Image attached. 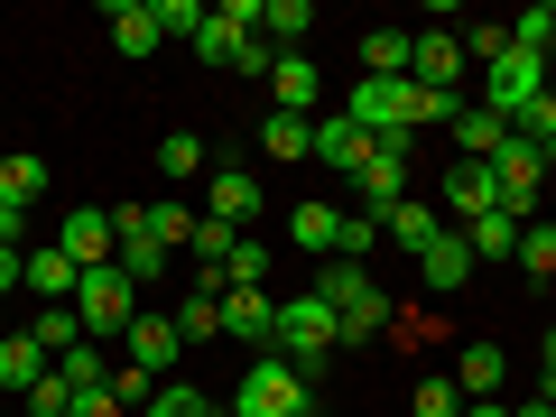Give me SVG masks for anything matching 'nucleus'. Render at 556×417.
I'll use <instances>...</instances> for the list:
<instances>
[{
  "label": "nucleus",
  "instance_id": "nucleus-1",
  "mask_svg": "<svg viewBox=\"0 0 556 417\" xmlns=\"http://www.w3.org/2000/svg\"><path fill=\"white\" fill-rule=\"evenodd\" d=\"M278 353L298 362V380L316 390L325 371H334V353H343V334H334V306L306 288V298H278Z\"/></svg>",
  "mask_w": 556,
  "mask_h": 417
},
{
  "label": "nucleus",
  "instance_id": "nucleus-2",
  "mask_svg": "<svg viewBox=\"0 0 556 417\" xmlns=\"http://www.w3.org/2000/svg\"><path fill=\"white\" fill-rule=\"evenodd\" d=\"M316 298L334 306V334H343V353L353 343H371V334H390V298L371 288V269H353V260H325V278H316Z\"/></svg>",
  "mask_w": 556,
  "mask_h": 417
},
{
  "label": "nucleus",
  "instance_id": "nucleus-3",
  "mask_svg": "<svg viewBox=\"0 0 556 417\" xmlns=\"http://www.w3.org/2000/svg\"><path fill=\"white\" fill-rule=\"evenodd\" d=\"M232 417H306L316 399H306V380H298V362L288 353H251V371H241V390L223 399Z\"/></svg>",
  "mask_w": 556,
  "mask_h": 417
},
{
  "label": "nucleus",
  "instance_id": "nucleus-4",
  "mask_svg": "<svg viewBox=\"0 0 556 417\" xmlns=\"http://www.w3.org/2000/svg\"><path fill=\"white\" fill-rule=\"evenodd\" d=\"M75 316H84V343H121L130 334V316H139V288H130V269H84V288H75Z\"/></svg>",
  "mask_w": 556,
  "mask_h": 417
},
{
  "label": "nucleus",
  "instance_id": "nucleus-5",
  "mask_svg": "<svg viewBox=\"0 0 556 417\" xmlns=\"http://www.w3.org/2000/svg\"><path fill=\"white\" fill-rule=\"evenodd\" d=\"M538 186H547V159H538L529 139H501V159H492V204L510 223H538Z\"/></svg>",
  "mask_w": 556,
  "mask_h": 417
},
{
  "label": "nucleus",
  "instance_id": "nucleus-6",
  "mask_svg": "<svg viewBox=\"0 0 556 417\" xmlns=\"http://www.w3.org/2000/svg\"><path fill=\"white\" fill-rule=\"evenodd\" d=\"M538 93H547V56H529V47H519V38L501 47L492 65H482V102H492L501 121H510L519 102H538Z\"/></svg>",
  "mask_w": 556,
  "mask_h": 417
},
{
  "label": "nucleus",
  "instance_id": "nucleus-7",
  "mask_svg": "<svg viewBox=\"0 0 556 417\" xmlns=\"http://www.w3.org/2000/svg\"><path fill=\"white\" fill-rule=\"evenodd\" d=\"M408 159H417V130H390L371 149V167H362V214H390V204H408Z\"/></svg>",
  "mask_w": 556,
  "mask_h": 417
},
{
  "label": "nucleus",
  "instance_id": "nucleus-8",
  "mask_svg": "<svg viewBox=\"0 0 556 417\" xmlns=\"http://www.w3.org/2000/svg\"><path fill=\"white\" fill-rule=\"evenodd\" d=\"M121 362H130V371H149V380H177V362H186L177 316H130V334H121Z\"/></svg>",
  "mask_w": 556,
  "mask_h": 417
},
{
  "label": "nucleus",
  "instance_id": "nucleus-9",
  "mask_svg": "<svg viewBox=\"0 0 556 417\" xmlns=\"http://www.w3.org/2000/svg\"><path fill=\"white\" fill-rule=\"evenodd\" d=\"M56 251L75 260V269H112V251H121L112 241V204H75V214L56 223Z\"/></svg>",
  "mask_w": 556,
  "mask_h": 417
},
{
  "label": "nucleus",
  "instance_id": "nucleus-10",
  "mask_svg": "<svg viewBox=\"0 0 556 417\" xmlns=\"http://www.w3.org/2000/svg\"><path fill=\"white\" fill-rule=\"evenodd\" d=\"M223 334L251 343V353H278V298L269 288H223Z\"/></svg>",
  "mask_w": 556,
  "mask_h": 417
},
{
  "label": "nucleus",
  "instance_id": "nucleus-11",
  "mask_svg": "<svg viewBox=\"0 0 556 417\" xmlns=\"http://www.w3.org/2000/svg\"><path fill=\"white\" fill-rule=\"evenodd\" d=\"M371 149H380V139L362 130L353 112H316V167H334V177H362V167H371Z\"/></svg>",
  "mask_w": 556,
  "mask_h": 417
},
{
  "label": "nucleus",
  "instance_id": "nucleus-12",
  "mask_svg": "<svg viewBox=\"0 0 556 417\" xmlns=\"http://www.w3.org/2000/svg\"><path fill=\"white\" fill-rule=\"evenodd\" d=\"M437 214L455 223V232L473 214H492V159H455V167H445V177H437Z\"/></svg>",
  "mask_w": 556,
  "mask_h": 417
},
{
  "label": "nucleus",
  "instance_id": "nucleus-13",
  "mask_svg": "<svg viewBox=\"0 0 556 417\" xmlns=\"http://www.w3.org/2000/svg\"><path fill=\"white\" fill-rule=\"evenodd\" d=\"M455 75H464V38H455V28H417V47H408V84H427V93H455Z\"/></svg>",
  "mask_w": 556,
  "mask_h": 417
},
{
  "label": "nucleus",
  "instance_id": "nucleus-14",
  "mask_svg": "<svg viewBox=\"0 0 556 417\" xmlns=\"http://www.w3.org/2000/svg\"><path fill=\"white\" fill-rule=\"evenodd\" d=\"M455 390H464V399H501V390H510V353H501L492 334H473V343L455 353Z\"/></svg>",
  "mask_w": 556,
  "mask_h": 417
},
{
  "label": "nucleus",
  "instance_id": "nucleus-15",
  "mask_svg": "<svg viewBox=\"0 0 556 417\" xmlns=\"http://www.w3.org/2000/svg\"><path fill=\"white\" fill-rule=\"evenodd\" d=\"M204 214L232 223V232H251V214H260V177H251V167H214V186H204Z\"/></svg>",
  "mask_w": 556,
  "mask_h": 417
},
{
  "label": "nucleus",
  "instance_id": "nucleus-16",
  "mask_svg": "<svg viewBox=\"0 0 556 417\" xmlns=\"http://www.w3.org/2000/svg\"><path fill=\"white\" fill-rule=\"evenodd\" d=\"M417 269H427V298H455L464 278H473V251H464V232H455V223H445V232L427 241V251H417Z\"/></svg>",
  "mask_w": 556,
  "mask_h": 417
},
{
  "label": "nucleus",
  "instance_id": "nucleus-17",
  "mask_svg": "<svg viewBox=\"0 0 556 417\" xmlns=\"http://www.w3.org/2000/svg\"><path fill=\"white\" fill-rule=\"evenodd\" d=\"M47 371H56V362H47L38 334H0V399H28Z\"/></svg>",
  "mask_w": 556,
  "mask_h": 417
},
{
  "label": "nucleus",
  "instance_id": "nucleus-18",
  "mask_svg": "<svg viewBox=\"0 0 556 417\" xmlns=\"http://www.w3.org/2000/svg\"><path fill=\"white\" fill-rule=\"evenodd\" d=\"M316 93H325L316 56H278V65H269V102H278V112H298V121H316Z\"/></svg>",
  "mask_w": 556,
  "mask_h": 417
},
{
  "label": "nucleus",
  "instance_id": "nucleus-19",
  "mask_svg": "<svg viewBox=\"0 0 556 417\" xmlns=\"http://www.w3.org/2000/svg\"><path fill=\"white\" fill-rule=\"evenodd\" d=\"M445 130H455V159H501V139H510V121H501L492 102H464V112L445 121Z\"/></svg>",
  "mask_w": 556,
  "mask_h": 417
},
{
  "label": "nucleus",
  "instance_id": "nucleus-20",
  "mask_svg": "<svg viewBox=\"0 0 556 417\" xmlns=\"http://www.w3.org/2000/svg\"><path fill=\"white\" fill-rule=\"evenodd\" d=\"M445 232V214H437V195H427V204H390V214H380V241H399V251H427V241H437Z\"/></svg>",
  "mask_w": 556,
  "mask_h": 417
},
{
  "label": "nucleus",
  "instance_id": "nucleus-21",
  "mask_svg": "<svg viewBox=\"0 0 556 417\" xmlns=\"http://www.w3.org/2000/svg\"><path fill=\"white\" fill-rule=\"evenodd\" d=\"M260 28L278 38V56H306V38H316V0H260Z\"/></svg>",
  "mask_w": 556,
  "mask_h": 417
},
{
  "label": "nucleus",
  "instance_id": "nucleus-22",
  "mask_svg": "<svg viewBox=\"0 0 556 417\" xmlns=\"http://www.w3.org/2000/svg\"><path fill=\"white\" fill-rule=\"evenodd\" d=\"M102 20H112V47L121 56H159V20H149V0H112V10H102Z\"/></svg>",
  "mask_w": 556,
  "mask_h": 417
},
{
  "label": "nucleus",
  "instance_id": "nucleus-23",
  "mask_svg": "<svg viewBox=\"0 0 556 417\" xmlns=\"http://www.w3.org/2000/svg\"><path fill=\"white\" fill-rule=\"evenodd\" d=\"M288 241H298V251H325L334 260V241H343V204H298V214H288Z\"/></svg>",
  "mask_w": 556,
  "mask_h": 417
},
{
  "label": "nucleus",
  "instance_id": "nucleus-24",
  "mask_svg": "<svg viewBox=\"0 0 556 417\" xmlns=\"http://www.w3.org/2000/svg\"><path fill=\"white\" fill-rule=\"evenodd\" d=\"M260 149H269L278 167L316 159V121H298V112H269V121H260Z\"/></svg>",
  "mask_w": 556,
  "mask_h": 417
},
{
  "label": "nucleus",
  "instance_id": "nucleus-25",
  "mask_svg": "<svg viewBox=\"0 0 556 417\" xmlns=\"http://www.w3.org/2000/svg\"><path fill=\"white\" fill-rule=\"evenodd\" d=\"M519 232H529V223H510V214L492 204V214L464 223V251H473V260H519Z\"/></svg>",
  "mask_w": 556,
  "mask_h": 417
},
{
  "label": "nucleus",
  "instance_id": "nucleus-26",
  "mask_svg": "<svg viewBox=\"0 0 556 417\" xmlns=\"http://www.w3.org/2000/svg\"><path fill=\"white\" fill-rule=\"evenodd\" d=\"M28 288H38L47 306H75V288H84V269L65 251H28Z\"/></svg>",
  "mask_w": 556,
  "mask_h": 417
},
{
  "label": "nucleus",
  "instance_id": "nucleus-27",
  "mask_svg": "<svg viewBox=\"0 0 556 417\" xmlns=\"http://www.w3.org/2000/svg\"><path fill=\"white\" fill-rule=\"evenodd\" d=\"M408 47H417V28H371L362 38V75H408Z\"/></svg>",
  "mask_w": 556,
  "mask_h": 417
},
{
  "label": "nucleus",
  "instance_id": "nucleus-28",
  "mask_svg": "<svg viewBox=\"0 0 556 417\" xmlns=\"http://www.w3.org/2000/svg\"><path fill=\"white\" fill-rule=\"evenodd\" d=\"M56 371H65V390H75V399H84V390H112V353H102V343H75Z\"/></svg>",
  "mask_w": 556,
  "mask_h": 417
},
{
  "label": "nucleus",
  "instance_id": "nucleus-29",
  "mask_svg": "<svg viewBox=\"0 0 556 417\" xmlns=\"http://www.w3.org/2000/svg\"><path fill=\"white\" fill-rule=\"evenodd\" d=\"M0 195H10V204H38V195H47V159L10 149V159H0Z\"/></svg>",
  "mask_w": 556,
  "mask_h": 417
},
{
  "label": "nucleus",
  "instance_id": "nucleus-30",
  "mask_svg": "<svg viewBox=\"0 0 556 417\" xmlns=\"http://www.w3.org/2000/svg\"><path fill=\"white\" fill-rule=\"evenodd\" d=\"M214 334H223V298L186 288V306H177V343H214Z\"/></svg>",
  "mask_w": 556,
  "mask_h": 417
},
{
  "label": "nucleus",
  "instance_id": "nucleus-31",
  "mask_svg": "<svg viewBox=\"0 0 556 417\" xmlns=\"http://www.w3.org/2000/svg\"><path fill=\"white\" fill-rule=\"evenodd\" d=\"M28 334L47 343V362H65V353H75V343H84V316H75V306H47V316L28 325Z\"/></svg>",
  "mask_w": 556,
  "mask_h": 417
},
{
  "label": "nucleus",
  "instance_id": "nucleus-32",
  "mask_svg": "<svg viewBox=\"0 0 556 417\" xmlns=\"http://www.w3.org/2000/svg\"><path fill=\"white\" fill-rule=\"evenodd\" d=\"M408 417H464V390H455V371H427V380H417Z\"/></svg>",
  "mask_w": 556,
  "mask_h": 417
},
{
  "label": "nucleus",
  "instance_id": "nucleus-33",
  "mask_svg": "<svg viewBox=\"0 0 556 417\" xmlns=\"http://www.w3.org/2000/svg\"><path fill=\"white\" fill-rule=\"evenodd\" d=\"M510 139H529V149H547V139H556V84H547L538 102H519V112H510Z\"/></svg>",
  "mask_w": 556,
  "mask_h": 417
},
{
  "label": "nucleus",
  "instance_id": "nucleus-34",
  "mask_svg": "<svg viewBox=\"0 0 556 417\" xmlns=\"http://www.w3.org/2000/svg\"><path fill=\"white\" fill-rule=\"evenodd\" d=\"M139 417H232V408H214V399H204V390H186V380H167V390L149 399V408H139Z\"/></svg>",
  "mask_w": 556,
  "mask_h": 417
},
{
  "label": "nucleus",
  "instance_id": "nucleus-35",
  "mask_svg": "<svg viewBox=\"0 0 556 417\" xmlns=\"http://www.w3.org/2000/svg\"><path fill=\"white\" fill-rule=\"evenodd\" d=\"M159 177H204V139L195 130H167L159 139Z\"/></svg>",
  "mask_w": 556,
  "mask_h": 417
},
{
  "label": "nucleus",
  "instance_id": "nucleus-36",
  "mask_svg": "<svg viewBox=\"0 0 556 417\" xmlns=\"http://www.w3.org/2000/svg\"><path fill=\"white\" fill-rule=\"evenodd\" d=\"M519 269H529L538 288H547V278H556V232H547V214H538L529 232H519Z\"/></svg>",
  "mask_w": 556,
  "mask_h": 417
},
{
  "label": "nucleus",
  "instance_id": "nucleus-37",
  "mask_svg": "<svg viewBox=\"0 0 556 417\" xmlns=\"http://www.w3.org/2000/svg\"><path fill=\"white\" fill-rule=\"evenodd\" d=\"M149 20H159V38H186V47H195V28H204V0H149Z\"/></svg>",
  "mask_w": 556,
  "mask_h": 417
},
{
  "label": "nucleus",
  "instance_id": "nucleus-38",
  "mask_svg": "<svg viewBox=\"0 0 556 417\" xmlns=\"http://www.w3.org/2000/svg\"><path fill=\"white\" fill-rule=\"evenodd\" d=\"M223 269H232V288H269V241H251V232H241V251L223 260Z\"/></svg>",
  "mask_w": 556,
  "mask_h": 417
},
{
  "label": "nucleus",
  "instance_id": "nucleus-39",
  "mask_svg": "<svg viewBox=\"0 0 556 417\" xmlns=\"http://www.w3.org/2000/svg\"><path fill=\"white\" fill-rule=\"evenodd\" d=\"M186 232H195L186 204H149V241H159V251H186Z\"/></svg>",
  "mask_w": 556,
  "mask_h": 417
},
{
  "label": "nucleus",
  "instance_id": "nucleus-40",
  "mask_svg": "<svg viewBox=\"0 0 556 417\" xmlns=\"http://www.w3.org/2000/svg\"><path fill=\"white\" fill-rule=\"evenodd\" d=\"M362 251H380V214H343V241H334V260H353V269H362Z\"/></svg>",
  "mask_w": 556,
  "mask_h": 417
},
{
  "label": "nucleus",
  "instance_id": "nucleus-41",
  "mask_svg": "<svg viewBox=\"0 0 556 417\" xmlns=\"http://www.w3.org/2000/svg\"><path fill=\"white\" fill-rule=\"evenodd\" d=\"M20 408H28V417H65V408H75V390H65V371H47L38 390L20 399Z\"/></svg>",
  "mask_w": 556,
  "mask_h": 417
},
{
  "label": "nucleus",
  "instance_id": "nucleus-42",
  "mask_svg": "<svg viewBox=\"0 0 556 417\" xmlns=\"http://www.w3.org/2000/svg\"><path fill=\"white\" fill-rule=\"evenodd\" d=\"M510 47V28H464V65H492Z\"/></svg>",
  "mask_w": 556,
  "mask_h": 417
},
{
  "label": "nucleus",
  "instance_id": "nucleus-43",
  "mask_svg": "<svg viewBox=\"0 0 556 417\" xmlns=\"http://www.w3.org/2000/svg\"><path fill=\"white\" fill-rule=\"evenodd\" d=\"M20 241H28V204L0 195V251H20Z\"/></svg>",
  "mask_w": 556,
  "mask_h": 417
},
{
  "label": "nucleus",
  "instance_id": "nucleus-44",
  "mask_svg": "<svg viewBox=\"0 0 556 417\" xmlns=\"http://www.w3.org/2000/svg\"><path fill=\"white\" fill-rule=\"evenodd\" d=\"M65 417H121V399H112V390H84V399H75Z\"/></svg>",
  "mask_w": 556,
  "mask_h": 417
},
{
  "label": "nucleus",
  "instance_id": "nucleus-45",
  "mask_svg": "<svg viewBox=\"0 0 556 417\" xmlns=\"http://www.w3.org/2000/svg\"><path fill=\"white\" fill-rule=\"evenodd\" d=\"M10 288H28V251H0V298Z\"/></svg>",
  "mask_w": 556,
  "mask_h": 417
},
{
  "label": "nucleus",
  "instance_id": "nucleus-46",
  "mask_svg": "<svg viewBox=\"0 0 556 417\" xmlns=\"http://www.w3.org/2000/svg\"><path fill=\"white\" fill-rule=\"evenodd\" d=\"M464 417H510V399H464Z\"/></svg>",
  "mask_w": 556,
  "mask_h": 417
},
{
  "label": "nucleus",
  "instance_id": "nucleus-47",
  "mask_svg": "<svg viewBox=\"0 0 556 417\" xmlns=\"http://www.w3.org/2000/svg\"><path fill=\"white\" fill-rule=\"evenodd\" d=\"M510 417H556V408H547V399H510Z\"/></svg>",
  "mask_w": 556,
  "mask_h": 417
},
{
  "label": "nucleus",
  "instance_id": "nucleus-48",
  "mask_svg": "<svg viewBox=\"0 0 556 417\" xmlns=\"http://www.w3.org/2000/svg\"><path fill=\"white\" fill-rule=\"evenodd\" d=\"M538 362H547V390H556V325H547V343H538Z\"/></svg>",
  "mask_w": 556,
  "mask_h": 417
},
{
  "label": "nucleus",
  "instance_id": "nucleus-49",
  "mask_svg": "<svg viewBox=\"0 0 556 417\" xmlns=\"http://www.w3.org/2000/svg\"><path fill=\"white\" fill-rule=\"evenodd\" d=\"M538 159H547V177H556V139H547V149H538Z\"/></svg>",
  "mask_w": 556,
  "mask_h": 417
},
{
  "label": "nucleus",
  "instance_id": "nucleus-50",
  "mask_svg": "<svg viewBox=\"0 0 556 417\" xmlns=\"http://www.w3.org/2000/svg\"><path fill=\"white\" fill-rule=\"evenodd\" d=\"M538 399H547V408H556V390H538Z\"/></svg>",
  "mask_w": 556,
  "mask_h": 417
},
{
  "label": "nucleus",
  "instance_id": "nucleus-51",
  "mask_svg": "<svg viewBox=\"0 0 556 417\" xmlns=\"http://www.w3.org/2000/svg\"><path fill=\"white\" fill-rule=\"evenodd\" d=\"M0 417H10V399H0Z\"/></svg>",
  "mask_w": 556,
  "mask_h": 417
},
{
  "label": "nucleus",
  "instance_id": "nucleus-52",
  "mask_svg": "<svg viewBox=\"0 0 556 417\" xmlns=\"http://www.w3.org/2000/svg\"><path fill=\"white\" fill-rule=\"evenodd\" d=\"M547 232H556V214H547Z\"/></svg>",
  "mask_w": 556,
  "mask_h": 417
},
{
  "label": "nucleus",
  "instance_id": "nucleus-53",
  "mask_svg": "<svg viewBox=\"0 0 556 417\" xmlns=\"http://www.w3.org/2000/svg\"><path fill=\"white\" fill-rule=\"evenodd\" d=\"M547 288H556V278H547Z\"/></svg>",
  "mask_w": 556,
  "mask_h": 417
}]
</instances>
